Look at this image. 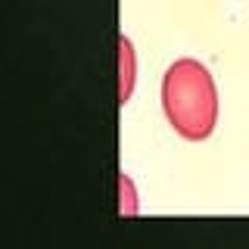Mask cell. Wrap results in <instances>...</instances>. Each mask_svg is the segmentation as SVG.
<instances>
[{
	"instance_id": "6da1fadb",
	"label": "cell",
	"mask_w": 249,
	"mask_h": 249,
	"mask_svg": "<svg viewBox=\"0 0 249 249\" xmlns=\"http://www.w3.org/2000/svg\"><path fill=\"white\" fill-rule=\"evenodd\" d=\"M162 112L178 137L206 140L218 124V84L199 59H175L162 75Z\"/></svg>"
},
{
	"instance_id": "7a4b0ae2",
	"label": "cell",
	"mask_w": 249,
	"mask_h": 249,
	"mask_svg": "<svg viewBox=\"0 0 249 249\" xmlns=\"http://www.w3.org/2000/svg\"><path fill=\"white\" fill-rule=\"evenodd\" d=\"M137 88V50L128 35L119 37V103L128 106Z\"/></svg>"
},
{
	"instance_id": "3957f363",
	"label": "cell",
	"mask_w": 249,
	"mask_h": 249,
	"mask_svg": "<svg viewBox=\"0 0 249 249\" xmlns=\"http://www.w3.org/2000/svg\"><path fill=\"white\" fill-rule=\"evenodd\" d=\"M119 215H122V218L140 215L137 187H134V181H131V175H124V171H119Z\"/></svg>"
}]
</instances>
